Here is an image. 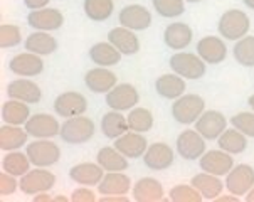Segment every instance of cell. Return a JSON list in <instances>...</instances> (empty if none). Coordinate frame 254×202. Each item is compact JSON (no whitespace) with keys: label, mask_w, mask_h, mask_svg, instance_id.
Masks as SVG:
<instances>
[{"label":"cell","mask_w":254,"mask_h":202,"mask_svg":"<svg viewBox=\"0 0 254 202\" xmlns=\"http://www.w3.org/2000/svg\"><path fill=\"white\" fill-rule=\"evenodd\" d=\"M251 29V19L241 8H231L221 15L217 22V31L226 41H239L248 36Z\"/></svg>","instance_id":"cell-1"},{"label":"cell","mask_w":254,"mask_h":202,"mask_svg":"<svg viewBox=\"0 0 254 202\" xmlns=\"http://www.w3.org/2000/svg\"><path fill=\"white\" fill-rule=\"evenodd\" d=\"M94 130H96V127H94L93 120L84 117V115H79V117L66 118V122L61 125L59 136L69 145H81L93 138Z\"/></svg>","instance_id":"cell-2"},{"label":"cell","mask_w":254,"mask_h":202,"mask_svg":"<svg viewBox=\"0 0 254 202\" xmlns=\"http://www.w3.org/2000/svg\"><path fill=\"white\" fill-rule=\"evenodd\" d=\"M205 111V101L199 94H182L172 105V117L180 125L195 123Z\"/></svg>","instance_id":"cell-3"},{"label":"cell","mask_w":254,"mask_h":202,"mask_svg":"<svg viewBox=\"0 0 254 202\" xmlns=\"http://www.w3.org/2000/svg\"><path fill=\"white\" fill-rule=\"evenodd\" d=\"M29 160L34 167H53L61 158V148L58 143L51 141V138H36V141H31L25 147Z\"/></svg>","instance_id":"cell-4"},{"label":"cell","mask_w":254,"mask_h":202,"mask_svg":"<svg viewBox=\"0 0 254 202\" xmlns=\"http://www.w3.org/2000/svg\"><path fill=\"white\" fill-rule=\"evenodd\" d=\"M169 64L170 69L184 79H200L205 74V66H207V63L199 54L182 53V51L172 56Z\"/></svg>","instance_id":"cell-5"},{"label":"cell","mask_w":254,"mask_h":202,"mask_svg":"<svg viewBox=\"0 0 254 202\" xmlns=\"http://www.w3.org/2000/svg\"><path fill=\"white\" fill-rule=\"evenodd\" d=\"M56 186V175L44 167L29 170L19 180V189L25 196H36L39 192H49Z\"/></svg>","instance_id":"cell-6"},{"label":"cell","mask_w":254,"mask_h":202,"mask_svg":"<svg viewBox=\"0 0 254 202\" xmlns=\"http://www.w3.org/2000/svg\"><path fill=\"white\" fill-rule=\"evenodd\" d=\"M105 101L110 110L127 111L136 106V103L140 101V93L133 84L122 83V84H116L111 91L106 93Z\"/></svg>","instance_id":"cell-7"},{"label":"cell","mask_w":254,"mask_h":202,"mask_svg":"<svg viewBox=\"0 0 254 202\" xmlns=\"http://www.w3.org/2000/svg\"><path fill=\"white\" fill-rule=\"evenodd\" d=\"M175 148L184 160H199L205 153V138L197 130H184L177 136Z\"/></svg>","instance_id":"cell-8"},{"label":"cell","mask_w":254,"mask_h":202,"mask_svg":"<svg viewBox=\"0 0 254 202\" xmlns=\"http://www.w3.org/2000/svg\"><path fill=\"white\" fill-rule=\"evenodd\" d=\"M254 187V169L248 163H239L226 175V189L229 194L246 196Z\"/></svg>","instance_id":"cell-9"},{"label":"cell","mask_w":254,"mask_h":202,"mask_svg":"<svg viewBox=\"0 0 254 202\" xmlns=\"http://www.w3.org/2000/svg\"><path fill=\"white\" fill-rule=\"evenodd\" d=\"M27 24H29V27L34 29V31L53 32V31H58V29L63 27L64 15L59 8H53V7L37 8V10L29 12Z\"/></svg>","instance_id":"cell-10"},{"label":"cell","mask_w":254,"mask_h":202,"mask_svg":"<svg viewBox=\"0 0 254 202\" xmlns=\"http://www.w3.org/2000/svg\"><path fill=\"white\" fill-rule=\"evenodd\" d=\"M54 111L56 115L63 118H72L84 115L88 111V100L84 94L77 91H66L61 93L54 100Z\"/></svg>","instance_id":"cell-11"},{"label":"cell","mask_w":254,"mask_h":202,"mask_svg":"<svg viewBox=\"0 0 254 202\" xmlns=\"http://www.w3.org/2000/svg\"><path fill=\"white\" fill-rule=\"evenodd\" d=\"M24 128L32 138H54L61 132V125H59L58 118L47 113L31 115Z\"/></svg>","instance_id":"cell-12"},{"label":"cell","mask_w":254,"mask_h":202,"mask_svg":"<svg viewBox=\"0 0 254 202\" xmlns=\"http://www.w3.org/2000/svg\"><path fill=\"white\" fill-rule=\"evenodd\" d=\"M120 25L131 31H145L152 25V12L146 7L140 5V3H131L120 10L118 14Z\"/></svg>","instance_id":"cell-13"},{"label":"cell","mask_w":254,"mask_h":202,"mask_svg":"<svg viewBox=\"0 0 254 202\" xmlns=\"http://www.w3.org/2000/svg\"><path fill=\"white\" fill-rule=\"evenodd\" d=\"M8 69L19 78H34L42 74L44 71V61L41 56L25 51L22 54H17L8 61Z\"/></svg>","instance_id":"cell-14"},{"label":"cell","mask_w":254,"mask_h":202,"mask_svg":"<svg viewBox=\"0 0 254 202\" xmlns=\"http://www.w3.org/2000/svg\"><path fill=\"white\" fill-rule=\"evenodd\" d=\"M199 167L207 174L222 177V175L229 174L231 169L234 167V158H232L231 153L224 152L221 148L209 150L199 158Z\"/></svg>","instance_id":"cell-15"},{"label":"cell","mask_w":254,"mask_h":202,"mask_svg":"<svg viewBox=\"0 0 254 202\" xmlns=\"http://www.w3.org/2000/svg\"><path fill=\"white\" fill-rule=\"evenodd\" d=\"M227 128V120L216 110H207L200 115L195 122V130L204 136L205 140H217Z\"/></svg>","instance_id":"cell-16"},{"label":"cell","mask_w":254,"mask_h":202,"mask_svg":"<svg viewBox=\"0 0 254 202\" xmlns=\"http://www.w3.org/2000/svg\"><path fill=\"white\" fill-rule=\"evenodd\" d=\"M175 153L170 145L163 143V141H157V143L148 145L146 152L143 153V163L150 170H165L174 163Z\"/></svg>","instance_id":"cell-17"},{"label":"cell","mask_w":254,"mask_h":202,"mask_svg":"<svg viewBox=\"0 0 254 202\" xmlns=\"http://www.w3.org/2000/svg\"><path fill=\"white\" fill-rule=\"evenodd\" d=\"M7 96L10 100H19L24 103H29V105H36V103L41 101L42 98V91L39 88L37 83H34L29 78H19L10 81L7 86Z\"/></svg>","instance_id":"cell-18"},{"label":"cell","mask_w":254,"mask_h":202,"mask_svg":"<svg viewBox=\"0 0 254 202\" xmlns=\"http://www.w3.org/2000/svg\"><path fill=\"white\" fill-rule=\"evenodd\" d=\"M84 84L91 93H108L118 84V78L108 67H93L84 74Z\"/></svg>","instance_id":"cell-19"},{"label":"cell","mask_w":254,"mask_h":202,"mask_svg":"<svg viewBox=\"0 0 254 202\" xmlns=\"http://www.w3.org/2000/svg\"><path fill=\"white\" fill-rule=\"evenodd\" d=\"M195 49H197V54H199L207 64H221L222 61H226L227 46H226V42L217 36L202 37V39L197 42Z\"/></svg>","instance_id":"cell-20"},{"label":"cell","mask_w":254,"mask_h":202,"mask_svg":"<svg viewBox=\"0 0 254 202\" xmlns=\"http://www.w3.org/2000/svg\"><path fill=\"white\" fill-rule=\"evenodd\" d=\"M113 147L120 150L127 158H140L143 157V153L148 148V141H146V138L141 133L128 130L125 135L115 140Z\"/></svg>","instance_id":"cell-21"},{"label":"cell","mask_w":254,"mask_h":202,"mask_svg":"<svg viewBox=\"0 0 254 202\" xmlns=\"http://www.w3.org/2000/svg\"><path fill=\"white\" fill-rule=\"evenodd\" d=\"M133 201L136 202H160L165 201L163 186L153 177H143L131 187Z\"/></svg>","instance_id":"cell-22"},{"label":"cell","mask_w":254,"mask_h":202,"mask_svg":"<svg viewBox=\"0 0 254 202\" xmlns=\"http://www.w3.org/2000/svg\"><path fill=\"white\" fill-rule=\"evenodd\" d=\"M108 42H111V44L125 56H133L140 51L138 36L135 34V31L123 27V25L111 29L108 32Z\"/></svg>","instance_id":"cell-23"},{"label":"cell","mask_w":254,"mask_h":202,"mask_svg":"<svg viewBox=\"0 0 254 202\" xmlns=\"http://www.w3.org/2000/svg\"><path fill=\"white\" fill-rule=\"evenodd\" d=\"M193 37L192 27L184 22H172L163 31V42L174 51H182L190 46Z\"/></svg>","instance_id":"cell-24"},{"label":"cell","mask_w":254,"mask_h":202,"mask_svg":"<svg viewBox=\"0 0 254 202\" xmlns=\"http://www.w3.org/2000/svg\"><path fill=\"white\" fill-rule=\"evenodd\" d=\"M131 191V179L123 172H106L98 184L100 196H127Z\"/></svg>","instance_id":"cell-25"},{"label":"cell","mask_w":254,"mask_h":202,"mask_svg":"<svg viewBox=\"0 0 254 202\" xmlns=\"http://www.w3.org/2000/svg\"><path fill=\"white\" fill-rule=\"evenodd\" d=\"M69 177L72 182L79 184V186H98L101 182V179L105 177V169L100 165V163H77V165L71 167L69 170Z\"/></svg>","instance_id":"cell-26"},{"label":"cell","mask_w":254,"mask_h":202,"mask_svg":"<svg viewBox=\"0 0 254 202\" xmlns=\"http://www.w3.org/2000/svg\"><path fill=\"white\" fill-rule=\"evenodd\" d=\"M190 184L200 192L204 201H216L217 197L222 194L224 187H226V184L221 182V177L207 174V172H204V170H202L200 174L193 175Z\"/></svg>","instance_id":"cell-27"},{"label":"cell","mask_w":254,"mask_h":202,"mask_svg":"<svg viewBox=\"0 0 254 202\" xmlns=\"http://www.w3.org/2000/svg\"><path fill=\"white\" fill-rule=\"evenodd\" d=\"M29 133L25 128H20L19 125H7L0 128V150L2 152H14L27 145Z\"/></svg>","instance_id":"cell-28"},{"label":"cell","mask_w":254,"mask_h":202,"mask_svg":"<svg viewBox=\"0 0 254 202\" xmlns=\"http://www.w3.org/2000/svg\"><path fill=\"white\" fill-rule=\"evenodd\" d=\"M185 81L179 74H162L155 81V91L165 100H177L185 93Z\"/></svg>","instance_id":"cell-29"},{"label":"cell","mask_w":254,"mask_h":202,"mask_svg":"<svg viewBox=\"0 0 254 202\" xmlns=\"http://www.w3.org/2000/svg\"><path fill=\"white\" fill-rule=\"evenodd\" d=\"M2 122L7 125H22L27 123V120L31 118V108H29V103L19 101V100H10L5 101L2 105Z\"/></svg>","instance_id":"cell-30"},{"label":"cell","mask_w":254,"mask_h":202,"mask_svg":"<svg viewBox=\"0 0 254 202\" xmlns=\"http://www.w3.org/2000/svg\"><path fill=\"white\" fill-rule=\"evenodd\" d=\"M130 127H128V120L127 117H123L122 111H115L111 110L108 113L103 115L101 118V133L110 140H116L122 135H125Z\"/></svg>","instance_id":"cell-31"},{"label":"cell","mask_w":254,"mask_h":202,"mask_svg":"<svg viewBox=\"0 0 254 202\" xmlns=\"http://www.w3.org/2000/svg\"><path fill=\"white\" fill-rule=\"evenodd\" d=\"M24 47L25 51L37 56H49L58 49V41H56L54 36L44 31H36L24 41Z\"/></svg>","instance_id":"cell-32"},{"label":"cell","mask_w":254,"mask_h":202,"mask_svg":"<svg viewBox=\"0 0 254 202\" xmlns=\"http://www.w3.org/2000/svg\"><path fill=\"white\" fill-rule=\"evenodd\" d=\"M122 53H120L111 42H98L89 49V59L101 67H110L116 66L122 61Z\"/></svg>","instance_id":"cell-33"},{"label":"cell","mask_w":254,"mask_h":202,"mask_svg":"<svg viewBox=\"0 0 254 202\" xmlns=\"http://www.w3.org/2000/svg\"><path fill=\"white\" fill-rule=\"evenodd\" d=\"M219 148L224 152L231 153V155H239V153L246 152L248 148V136L238 128H226L224 133L217 138Z\"/></svg>","instance_id":"cell-34"},{"label":"cell","mask_w":254,"mask_h":202,"mask_svg":"<svg viewBox=\"0 0 254 202\" xmlns=\"http://www.w3.org/2000/svg\"><path fill=\"white\" fill-rule=\"evenodd\" d=\"M96 162L105 172H125L128 169V158L115 147H103L98 150Z\"/></svg>","instance_id":"cell-35"},{"label":"cell","mask_w":254,"mask_h":202,"mask_svg":"<svg viewBox=\"0 0 254 202\" xmlns=\"http://www.w3.org/2000/svg\"><path fill=\"white\" fill-rule=\"evenodd\" d=\"M31 160H29L27 153H22L19 150L14 152H7L2 158V170H5L7 174H12L15 177H22L31 170Z\"/></svg>","instance_id":"cell-36"},{"label":"cell","mask_w":254,"mask_h":202,"mask_svg":"<svg viewBox=\"0 0 254 202\" xmlns=\"http://www.w3.org/2000/svg\"><path fill=\"white\" fill-rule=\"evenodd\" d=\"M83 8L89 20L105 22V20H108L113 15L115 3L113 0H84Z\"/></svg>","instance_id":"cell-37"},{"label":"cell","mask_w":254,"mask_h":202,"mask_svg":"<svg viewBox=\"0 0 254 202\" xmlns=\"http://www.w3.org/2000/svg\"><path fill=\"white\" fill-rule=\"evenodd\" d=\"M232 56L241 66L254 67V36H244L243 39L236 41Z\"/></svg>","instance_id":"cell-38"},{"label":"cell","mask_w":254,"mask_h":202,"mask_svg":"<svg viewBox=\"0 0 254 202\" xmlns=\"http://www.w3.org/2000/svg\"><path fill=\"white\" fill-rule=\"evenodd\" d=\"M127 120H128L130 130L138 132V133L150 132L153 127V115H152V111L146 108H131Z\"/></svg>","instance_id":"cell-39"},{"label":"cell","mask_w":254,"mask_h":202,"mask_svg":"<svg viewBox=\"0 0 254 202\" xmlns=\"http://www.w3.org/2000/svg\"><path fill=\"white\" fill-rule=\"evenodd\" d=\"M185 0H152L153 10L165 19H177L185 12Z\"/></svg>","instance_id":"cell-40"},{"label":"cell","mask_w":254,"mask_h":202,"mask_svg":"<svg viewBox=\"0 0 254 202\" xmlns=\"http://www.w3.org/2000/svg\"><path fill=\"white\" fill-rule=\"evenodd\" d=\"M169 201L172 202H202L204 197L195 187L187 186V184H179V186H174L169 192Z\"/></svg>","instance_id":"cell-41"},{"label":"cell","mask_w":254,"mask_h":202,"mask_svg":"<svg viewBox=\"0 0 254 202\" xmlns=\"http://www.w3.org/2000/svg\"><path fill=\"white\" fill-rule=\"evenodd\" d=\"M22 42V32L14 24H2L0 25V47L10 49Z\"/></svg>","instance_id":"cell-42"},{"label":"cell","mask_w":254,"mask_h":202,"mask_svg":"<svg viewBox=\"0 0 254 202\" xmlns=\"http://www.w3.org/2000/svg\"><path fill=\"white\" fill-rule=\"evenodd\" d=\"M231 125L243 132L248 138H254V113H248V111H241V113L234 115L231 118Z\"/></svg>","instance_id":"cell-43"},{"label":"cell","mask_w":254,"mask_h":202,"mask_svg":"<svg viewBox=\"0 0 254 202\" xmlns=\"http://www.w3.org/2000/svg\"><path fill=\"white\" fill-rule=\"evenodd\" d=\"M17 189H19V182H17L15 175L7 174L5 170H2V174H0V196H12L15 194Z\"/></svg>","instance_id":"cell-44"},{"label":"cell","mask_w":254,"mask_h":202,"mask_svg":"<svg viewBox=\"0 0 254 202\" xmlns=\"http://www.w3.org/2000/svg\"><path fill=\"white\" fill-rule=\"evenodd\" d=\"M96 201V194L88 189V186H83L76 191H72L71 194V202H94Z\"/></svg>","instance_id":"cell-45"},{"label":"cell","mask_w":254,"mask_h":202,"mask_svg":"<svg viewBox=\"0 0 254 202\" xmlns=\"http://www.w3.org/2000/svg\"><path fill=\"white\" fill-rule=\"evenodd\" d=\"M51 0H24V5L29 10H37V8H44L49 5Z\"/></svg>","instance_id":"cell-46"},{"label":"cell","mask_w":254,"mask_h":202,"mask_svg":"<svg viewBox=\"0 0 254 202\" xmlns=\"http://www.w3.org/2000/svg\"><path fill=\"white\" fill-rule=\"evenodd\" d=\"M127 196H103L100 197V202H128Z\"/></svg>","instance_id":"cell-47"},{"label":"cell","mask_w":254,"mask_h":202,"mask_svg":"<svg viewBox=\"0 0 254 202\" xmlns=\"http://www.w3.org/2000/svg\"><path fill=\"white\" fill-rule=\"evenodd\" d=\"M34 202H51L53 201V197H51L47 192H39V194H36L32 197Z\"/></svg>","instance_id":"cell-48"},{"label":"cell","mask_w":254,"mask_h":202,"mask_svg":"<svg viewBox=\"0 0 254 202\" xmlns=\"http://www.w3.org/2000/svg\"><path fill=\"white\" fill-rule=\"evenodd\" d=\"M216 202H239V196H234V194H231V196H219Z\"/></svg>","instance_id":"cell-49"},{"label":"cell","mask_w":254,"mask_h":202,"mask_svg":"<svg viewBox=\"0 0 254 202\" xmlns=\"http://www.w3.org/2000/svg\"><path fill=\"white\" fill-rule=\"evenodd\" d=\"M244 201H246V202H254V187L246 194V197H244Z\"/></svg>","instance_id":"cell-50"},{"label":"cell","mask_w":254,"mask_h":202,"mask_svg":"<svg viewBox=\"0 0 254 202\" xmlns=\"http://www.w3.org/2000/svg\"><path fill=\"white\" fill-rule=\"evenodd\" d=\"M54 202H67L71 201V197H64V196H58V197H53Z\"/></svg>","instance_id":"cell-51"},{"label":"cell","mask_w":254,"mask_h":202,"mask_svg":"<svg viewBox=\"0 0 254 202\" xmlns=\"http://www.w3.org/2000/svg\"><path fill=\"white\" fill-rule=\"evenodd\" d=\"M243 3L251 8V10H254V0H243Z\"/></svg>","instance_id":"cell-52"},{"label":"cell","mask_w":254,"mask_h":202,"mask_svg":"<svg viewBox=\"0 0 254 202\" xmlns=\"http://www.w3.org/2000/svg\"><path fill=\"white\" fill-rule=\"evenodd\" d=\"M248 105H249V108H251V110L254 111V94H251V96H249Z\"/></svg>","instance_id":"cell-53"},{"label":"cell","mask_w":254,"mask_h":202,"mask_svg":"<svg viewBox=\"0 0 254 202\" xmlns=\"http://www.w3.org/2000/svg\"><path fill=\"white\" fill-rule=\"evenodd\" d=\"M185 2H190V3H199V2H204V0H185Z\"/></svg>","instance_id":"cell-54"}]
</instances>
